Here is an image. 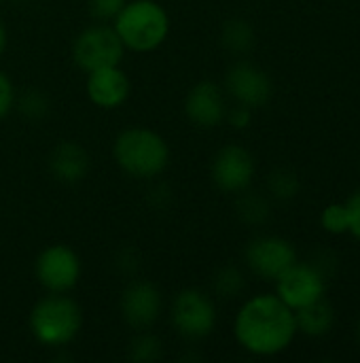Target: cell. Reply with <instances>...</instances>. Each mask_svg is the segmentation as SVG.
Returning <instances> with one entry per match:
<instances>
[{"label": "cell", "mask_w": 360, "mask_h": 363, "mask_svg": "<svg viewBox=\"0 0 360 363\" xmlns=\"http://www.w3.org/2000/svg\"><path fill=\"white\" fill-rule=\"evenodd\" d=\"M236 342L257 357H276L284 353L297 336L295 311L276 294L248 298L233 319Z\"/></svg>", "instance_id": "1"}, {"label": "cell", "mask_w": 360, "mask_h": 363, "mask_svg": "<svg viewBox=\"0 0 360 363\" xmlns=\"http://www.w3.org/2000/svg\"><path fill=\"white\" fill-rule=\"evenodd\" d=\"M112 160L127 177L155 181L170 166V145L159 132L134 125L117 134L112 143Z\"/></svg>", "instance_id": "2"}, {"label": "cell", "mask_w": 360, "mask_h": 363, "mask_svg": "<svg viewBox=\"0 0 360 363\" xmlns=\"http://www.w3.org/2000/svg\"><path fill=\"white\" fill-rule=\"evenodd\" d=\"M83 308L68 294H47L40 298L28 317V328L34 340L47 349H64L83 330Z\"/></svg>", "instance_id": "3"}, {"label": "cell", "mask_w": 360, "mask_h": 363, "mask_svg": "<svg viewBox=\"0 0 360 363\" xmlns=\"http://www.w3.org/2000/svg\"><path fill=\"white\" fill-rule=\"evenodd\" d=\"M110 23L125 51L134 53L159 49L170 34V15L157 0H127Z\"/></svg>", "instance_id": "4"}, {"label": "cell", "mask_w": 360, "mask_h": 363, "mask_svg": "<svg viewBox=\"0 0 360 363\" xmlns=\"http://www.w3.org/2000/svg\"><path fill=\"white\" fill-rule=\"evenodd\" d=\"M170 319L180 338L197 342L212 336V332L216 330L219 313L212 296H208L204 289L187 287L176 294Z\"/></svg>", "instance_id": "5"}, {"label": "cell", "mask_w": 360, "mask_h": 363, "mask_svg": "<svg viewBox=\"0 0 360 363\" xmlns=\"http://www.w3.org/2000/svg\"><path fill=\"white\" fill-rule=\"evenodd\" d=\"M125 47L106 21L87 26L72 43V60L83 72H91L106 66H119L123 62Z\"/></svg>", "instance_id": "6"}, {"label": "cell", "mask_w": 360, "mask_h": 363, "mask_svg": "<svg viewBox=\"0 0 360 363\" xmlns=\"http://www.w3.org/2000/svg\"><path fill=\"white\" fill-rule=\"evenodd\" d=\"M81 257L68 245L45 247L34 262V277L47 294H70L81 281Z\"/></svg>", "instance_id": "7"}, {"label": "cell", "mask_w": 360, "mask_h": 363, "mask_svg": "<svg viewBox=\"0 0 360 363\" xmlns=\"http://www.w3.org/2000/svg\"><path fill=\"white\" fill-rule=\"evenodd\" d=\"M257 172L252 153L242 145H225L216 151L210 166L212 183L223 194H240L250 187Z\"/></svg>", "instance_id": "8"}, {"label": "cell", "mask_w": 360, "mask_h": 363, "mask_svg": "<svg viewBox=\"0 0 360 363\" xmlns=\"http://www.w3.org/2000/svg\"><path fill=\"white\" fill-rule=\"evenodd\" d=\"M274 283H276V296L293 311L303 308L316 300H323L327 291V277L310 262L306 264L295 262Z\"/></svg>", "instance_id": "9"}, {"label": "cell", "mask_w": 360, "mask_h": 363, "mask_svg": "<svg viewBox=\"0 0 360 363\" xmlns=\"http://www.w3.org/2000/svg\"><path fill=\"white\" fill-rule=\"evenodd\" d=\"M244 259L255 277L276 281L297 262V251L293 242L282 236H257L246 245Z\"/></svg>", "instance_id": "10"}, {"label": "cell", "mask_w": 360, "mask_h": 363, "mask_svg": "<svg viewBox=\"0 0 360 363\" xmlns=\"http://www.w3.org/2000/svg\"><path fill=\"white\" fill-rule=\"evenodd\" d=\"M121 317L134 332L151 330L163 313V296L151 281L136 279L121 294Z\"/></svg>", "instance_id": "11"}, {"label": "cell", "mask_w": 360, "mask_h": 363, "mask_svg": "<svg viewBox=\"0 0 360 363\" xmlns=\"http://www.w3.org/2000/svg\"><path fill=\"white\" fill-rule=\"evenodd\" d=\"M225 91L236 100V104L261 108L272 100L274 83L261 66L240 60L225 74Z\"/></svg>", "instance_id": "12"}, {"label": "cell", "mask_w": 360, "mask_h": 363, "mask_svg": "<svg viewBox=\"0 0 360 363\" xmlns=\"http://www.w3.org/2000/svg\"><path fill=\"white\" fill-rule=\"evenodd\" d=\"M227 108L229 106L223 87L208 79L195 83L185 98V115L191 123L204 130L221 125L227 117Z\"/></svg>", "instance_id": "13"}, {"label": "cell", "mask_w": 360, "mask_h": 363, "mask_svg": "<svg viewBox=\"0 0 360 363\" xmlns=\"http://www.w3.org/2000/svg\"><path fill=\"white\" fill-rule=\"evenodd\" d=\"M85 91L93 106L112 111V108H119L121 104H125V100L129 98V91H132V83H129V77L125 74V70L121 68V64L106 66V68L87 72Z\"/></svg>", "instance_id": "14"}, {"label": "cell", "mask_w": 360, "mask_h": 363, "mask_svg": "<svg viewBox=\"0 0 360 363\" xmlns=\"http://www.w3.org/2000/svg\"><path fill=\"white\" fill-rule=\"evenodd\" d=\"M91 168V157L87 149L76 140H59L49 153L51 174L66 185L81 183Z\"/></svg>", "instance_id": "15"}, {"label": "cell", "mask_w": 360, "mask_h": 363, "mask_svg": "<svg viewBox=\"0 0 360 363\" xmlns=\"http://www.w3.org/2000/svg\"><path fill=\"white\" fill-rule=\"evenodd\" d=\"M295 319H297V332H301L303 336H310V338H323L333 330L335 311L323 298V300H316L303 308H297Z\"/></svg>", "instance_id": "16"}, {"label": "cell", "mask_w": 360, "mask_h": 363, "mask_svg": "<svg viewBox=\"0 0 360 363\" xmlns=\"http://www.w3.org/2000/svg\"><path fill=\"white\" fill-rule=\"evenodd\" d=\"M236 213H238V219L246 225H252V228H259L263 223L269 221L272 217V204H269V198L263 196L261 191H252L250 187L240 191L238 194V200H236Z\"/></svg>", "instance_id": "17"}, {"label": "cell", "mask_w": 360, "mask_h": 363, "mask_svg": "<svg viewBox=\"0 0 360 363\" xmlns=\"http://www.w3.org/2000/svg\"><path fill=\"white\" fill-rule=\"evenodd\" d=\"M255 40H257V34H255V28L248 19L231 17L221 28V45L229 53L244 55L255 47Z\"/></svg>", "instance_id": "18"}, {"label": "cell", "mask_w": 360, "mask_h": 363, "mask_svg": "<svg viewBox=\"0 0 360 363\" xmlns=\"http://www.w3.org/2000/svg\"><path fill=\"white\" fill-rule=\"evenodd\" d=\"M301 181L291 168H274L267 177V194L278 202H291L299 196Z\"/></svg>", "instance_id": "19"}, {"label": "cell", "mask_w": 360, "mask_h": 363, "mask_svg": "<svg viewBox=\"0 0 360 363\" xmlns=\"http://www.w3.org/2000/svg\"><path fill=\"white\" fill-rule=\"evenodd\" d=\"M127 357L134 363H155L163 357V345L159 336L149 330L136 332V336L127 345Z\"/></svg>", "instance_id": "20"}, {"label": "cell", "mask_w": 360, "mask_h": 363, "mask_svg": "<svg viewBox=\"0 0 360 363\" xmlns=\"http://www.w3.org/2000/svg\"><path fill=\"white\" fill-rule=\"evenodd\" d=\"M212 289L221 300H233L246 289V277L238 266H223L212 279Z\"/></svg>", "instance_id": "21"}, {"label": "cell", "mask_w": 360, "mask_h": 363, "mask_svg": "<svg viewBox=\"0 0 360 363\" xmlns=\"http://www.w3.org/2000/svg\"><path fill=\"white\" fill-rule=\"evenodd\" d=\"M15 104L19 106V113L28 119H42L49 113V98L40 89H23L17 98Z\"/></svg>", "instance_id": "22"}, {"label": "cell", "mask_w": 360, "mask_h": 363, "mask_svg": "<svg viewBox=\"0 0 360 363\" xmlns=\"http://www.w3.org/2000/svg\"><path fill=\"white\" fill-rule=\"evenodd\" d=\"M320 223L329 234H335V236L337 234H348V215H346L344 202L342 204H329L323 211Z\"/></svg>", "instance_id": "23"}, {"label": "cell", "mask_w": 360, "mask_h": 363, "mask_svg": "<svg viewBox=\"0 0 360 363\" xmlns=\"http://www.w3.org/2000/svg\"><path fill=\"white\" fill-rule=\"evenodd\" d=\"M127 0H87V4H89V13L93 15V19H98V21H112L117 15H119V11L123 9V4H125Z\"/></svg>", "instance_id": "24"}, {"label": "cell", "mask_w": 360, "mask_h": 363, "mask_svg": "<svg viewBox=\"0 0 360 363\" xmlns=\"http://www.w3.org/2000/svg\"><path fill=\"white\" fill-rule=\"evenodd\" d=\"M15 98H17V94H15L13 81L8 79V74L4 70H0V121L6 119V115L13 111Z\"/></svg>", "instance_id": "25"}, {"label": "cell", "mask_w": 360, "mask_h": 363, "mask_svg": "<svg viewBox=\"0 0 360 363\" xmlns=\"http://www.w3.org/2000/svg\"><path fill=\"white\" fill-rule=\"evenodd\" d=\"M344 206L348 215V234L360 238V189L344 202Z\"/></svg>", "instance_id": "26"}, {"label": "cell", "mask_w": 360, "mask_h": 363, "mask_svg": "<svg viewBox=\"0 0 360 363\" xmlns=\"http://www.w3.org/2000/svg\"><path fill=\"white\" fill-rule=\"evenodd\" d=\"M236 130H244L250 125L252 121V108L244 106V104H236L233 108H227V117H225Z\"/></svg>", "instance_id": "27"}, {"label": "cell", "mask_w": 360, "mask_h": 363, "mask_svg": "<svg viewBox=\"0 0 360 363\" xmlns=\"http://www.w3.org/2000/svg\"><path fill=\"white\" fill-rule=\"evenodd\" d=\"M119 270L125 272V274H132L140 268V255L134 251V249H123L121 255H119V262H117Z\"/></svg>", "instance_id": "28"}, {"label": "cell", "mask_w": 360, "mask_h": 363, "mask_svg": "<svg viewBox=\"0 0 360 363\" xmlns=\"http://www.w3.org/2000/svg\"><path fill=\"white\" fill-rule=\"evenodd\" d=\"M6 43H8V34H6V26L4 21L0 19V55L6 51Z\"/></svg>", "instance_id": "29"}, {"label": "cell", "mask_w": 360, "mask_h": 363, "mask_svg": "<svg viewBox=\"0 0 360 363\" xmlns=\"http://www.w3.org/2000/svg\"><path fill=\"white\" fill-rule=\"evenodd\" d=\"M356 338H359V342H360V321H359V325H356Z\"/></svg>", "instance_id": "30"}, {"label": "cell", "mask_w": 360, "mask_h": 363, "mask_svg": "<svg viewBox=\"0 0 360 363\" xmlns=\"http://www.w3.org/2000/svg\"><path fill=\"white\" fill-rule=\"evenodd\" d=\"M0 2H4V0H0Z\"/></svg>", "instance_id": "31"}]
</instances>
